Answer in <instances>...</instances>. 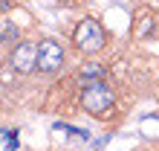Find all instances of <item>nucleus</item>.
Here are the masks:
<instances>
[{"mask_svg": "<svg viewBox=\"0 0 159 151\" xmlns=\"http://www.w3.org/2000/svg\"><path fill=\"white\" fill-rule=\"evenodd\" d=\"M35 61H38V46H35L32 41H20L12 50V55H9V67H12L15 73L35 70Z\"/></svg>", "mask_w": 159, "mask_h": 151, "instance_id": "4", "label": "nucleus"}, {"mask_svg": "<svg viewBox=\"0 0 159 151\" xmlns=\"http://www.w3.org/2000/svg\"><path fill=\"white\" fill-rule=\"evenodd\" d=\"M98 79H104V67H98V64H84V70H81V81H84V84H90V81H98Z\"/></svg>", "mask_w": 159, "mask_h": 151, "instance_id": "5", "label": "nucleus"}, {"mask_svg": "<svg viewBox=\"0 0 159 151\" xmlns=\"http://www.w3.org/2000/svg\"><path fill=\"white\" fill-rule=\"evenodd\" d=\"M72 41L81 52H98L101 46H104L107 35H104V26L98 21H93V17H84V21L75 26V35H72Z\"/></svg>", "mask_w": 159, "mask_h": 151, "instance_id": "2", "label": "nucleus"}, {"mask_svg": "<svg viewBox=\"0 0 159 151\" xmlns=\"http://www.w3.org/2000/svg\"><path fill=\"white\" fill-rule=\"evenodd\" d=\"M113 90L107 87V81L104 79H98V81H90V84H84V90H81V108L93 113V116H104V113L113 108Z\"/></svg>", "mask_w": 159, "mask_h": 151, "instance_id": "1", "label": "nucleus"}, {"mask_svg": "<svg viewBox=\"0 0 159 151\" xmlns=\"http://www.w3.org/2000/svg\"><path fill=\"white\" fill-rule=\"evenodd\" d=\"M35 67H38V73H58L64 67V46L58 41H52V38H46V41L38 44V61H35Z\"/></svg>", "mask_w": 159, "mask_h": 151, "instance_id": "3", "label": "nucleus"}, {"mask_svg": "<svg viewBox=\"0 0 159 151\" xmlns=\"http://www.w3.org/2000/svg\"><path fill=\"white\" fill-rule=\"evenodd\" d=\"M15 38H17V26L3 17V21H0V44H12Z\"/></svg>", "mask_w": 159, "mask_h": 151, "instance_id": "6", "label": "nucleus"}]
</instances>
